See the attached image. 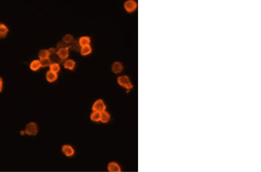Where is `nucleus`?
I'll return each instance as SVG.
<instances>
[{
    "instance_id": "f257e3e1",
    "label": "nucleus",
    "mask_w": 261,
    "mask_h": 172,
    "mask_svg": "<svg viewBox=\"0 0 261 172\" xmlns=\"http://www.w3.org/2000/svg\"><path fill=\"white\" fill-rule=\"evenodd\" d=\"M38 126L37 124L34 122H31L28 123L26 126L24 131V133L28 136H35L38 133Z\"/></svg>"
},
{
    "instance_id": "f03ea898",
    "label": "nucleus",
    "mask_w": 261,
    "mask_h": 172,
    "mask_svg": "<svg viewBox=\"0 0 261 172\" xmlns=\"http://www.w3.org/2000/svg\"><path fill=\"white\" fill-rule=\"evenodd\" d=\"M117 82L119 85L125 88L128 90H130L133 88V85L130 82V80L127 75L120 76L117 79Z\"/></svg>"
},
{
    "instance_id": "7ed1b4c3",
    "label": "nucleus",
    "mask_w": 261,
    "mask_h": 172,
    "mask_svg": "<svg viewBox=\"0 0 261 172\" xmlns=\"http://www.w3.org/2000/svg\"><path fill=\"white\" fill-rule=\"evenodd\" d=\"M93 111H97L102 113L106 110V105L104 102L101 99L97 100L92 106Z\"/></svg>"
},
{
    "instance_id": "20e7f679",
    "label": "nucleus",
    "mask_w": 261,
    "mask_h": 172,
    "mask_svg": "<svg viewBox=\"0 0 261 172\" xmlns=\"http://www.w3.org/2000/svg\"><path fill=\"white\" fill-rule=\"evenodd\" d=\"M62 152L67 157L73 156L75 154L74 148L69 144H64L62 147Z\"/></svg>"
},
{
    "instance_id": "39448f33",
    "label": "nucleus",
    "mask_w": 261,
    "mask_h": 172,
    "mask_svg": "<svg viewBox=\"0 0 261 172\" xmlns=\"http://www.w3.org/2000/svg\"><path fill=\"white\" fill-rule=\"evenodd\" d=\"M137 3L134 0H129L124 3L125 10L128 12L135 11L137 8Z\"/></svg>"
},
{
    "instance_id": "423d86ee",
    "label": "nucleus",
    "mask_w": 261,
    "mask_h": 172,
    "mask_svg": "<svg viewBox=\"0 0 261 172\" xmlns=\"http://www.w3.org/2000/svg\"><path fill=\"white\" fill-rule=\"evenodd\" d=\"M107 169L108 172H120L121 171V167L119 164L115 161L109 162L108 163Z\"/></svg>"
},
{
    "instance_id": "0eeeda50",
    "label": "nucleus",
    "mask_w": 261,
    "mask_h": 172,
    "mask_svg": "<svg viewBox=\"0 0 261 172\" xmlns=\"http://www.w3.org/2000/svg\"><path fill=\"white\" fill-rule=\"evenodd\" d=\"M68 49H69L68 48H63V49L57 50V56L62 60L66 59L68 56V53H69Z\"/></svg>"
},
{
    "instance_id": "6e6552de",
    "label": "nucleus",
    "mask_w": 261,
    "mask_h": 172,
    "mask_svg": "<svg viewBox=\"0 0 261 172\" xmlns=\"http://www.w3.org/2000/svg\"><path fill=\"white\" fill-rule=\"evenodd\" d=\"M112 71L115 74H119L123 70V66L122 64L119 62H116L113 64L112 66Z\"/></svg>"
},
{
    "instance_id": "1a4fd4ad",
    "label": "nucleus",
    "mask_w": 261,
    "mask_h": 172,
    "mask_svg": "<svg viewBox=\"0 0 261 172\" xmlns=\"http://www.w3.org/2000/svg\"><path fill=\"white\" fill-rule=\"evenodd\" d=\"M79 42V45H80L81 47L86 46V45H89L90 44L91 39L89 37L83 36V37H80Z\"/></svg>"
},
{
    "instance_id": "9d476101",
    "label": "nucleus",
    "mask_w": 261,
    "mask_h": 172,
    "mask_svg": "<svg viewBox=\"0 0 261 172\" xmlns=\"http://www.w3.org/2000/svg\"><path fill=\"white\" fill-rule=\"evenodd\" d=\"M46 80L48 82H54L55 81H56L57 78V73H55L52 71H49L46 73Z\"/></svg>"
},
{
    "instance_id": "9b49d317",
    "label": "nucleus",
    "mask_w": 261,
    "mask_h": 172,
    "mask_svg": "<svg viewBox=\"0 0 261 172\" xmlns=\"http://www.w3.org/2000/svg\"><path fill=\"white\" fill-rule=\"evenodd\" d=\"M8 28L6 24L0 23V38H4L8 33Z\"/></svg>"
},
{
    "instance_id": "f8f14e48",
    "label": "nucleus",
    "mask_w": 261,
    "mask_h": 172,
    "mask_svg": "<svg viewBox=\"0 0 261 172\" xmlns=\"http://www.w3.org/2000/svg\"><path fill=\"white\" fill-rule=\"evenodd\" d=\"M68 48H71L75 52H79L81 49V46L78 41L74 40L70 44L68 45Z\"/></svg>"
},
{
    "instance_id": "ddd939ff",
    "label": "nucleus",
    "mask_w": 261,
    "mask_h": 172,
    "mask_svg": "<svg viewBox=\"0 0 261 172\" xmlns=\"http://www.w3.org/2000/svg\"><path fill=\"white\" fill-rule=\"evenodd\" d=\"M91 52H92V48H91V46H90V45L81 47L80 52H81V54L83 56L88 55L90 54Z\"/></svg>"
},
{
    "instance_id": "4468645a",
    "label": "nucleus",
    "mask_w": 261,
    "mask_h": 172,
    "mask_svg": "<svg viewBox=\"0 0 261 172\" xmlns=\"http://www.w3.org/2000/svg\"><path fill=\"white\" fill-rule=\"evenodd\" d=\"M75 66V62H74L73 60L72 59H69L66 60L64 63V67L66 69L72 70L74 69Z\"/></svg>"
},
{
    "instance_id": "2eb2a0df",
    "label": "nucleus",
    "mask_w": 261,
    "mask_h": 172,
    "mask_svg": "<svg viewBox=\"0 0 261 172\" xmlns=\"http://www.w3.org/2000/svg\"><path fill=\"white\" fill-rule=\"evenodd\" d=\"M101 113L97 112V111H93L90 115L91 120L94 122L101 121Z\"/></svg>"
},
{
    "instance_id": "dca6fc26",
    "label": "nucleus",
    "mask_w": 261,
    "mask_h": 172,
    "mask_svg": "<svg viewBox=\"0 0 261 172\" xmlns=\"http://www.w3.org/2000/svg\"><path fill=\"white\" fill-rule=\"evenodd\" d=\"M110 120V114L105 111L101 113V121L103 123H108V122Z\"/></svg>"
},
{
    "instance_id": "f3484780",
    "label": "nucleus",
    "mask_w": 261,
    "mask_h": 172,
    "mask_svg": "<svg viewBox=\"0 0 261 172\" xmlns=\"http://www.w3.org/2000/svg\"><path fill=\"white\" fill-rule=\"evenodd\" d=\"M30 69L33 71H37L41 67L40 60H34L31 63H30Z\"/></svg>"
},
{
    "instance_id": "a211bd4d",
    "label": "nucleus",
    "mask_w": 261,
    "mask_h": 172,
    "mask_svg": "<svg viewBox=\"0 0 261 172\" xmlns=\"http://www.w3.org/2000/svg\"><path fill=\"white\" fill-rule=\"evenodd\" d=\"M50 71L55 73H57L61 70L60 64L59 63H52L50 66Z\"/></svg>"
},
{
    "instance_id": "6ab92c4d",
    "label": "nucleus",
    "mask_w": 261,
    "mask_h": 172,
    "mask_svg": "<svg viewBox=\"0 0 261 172\" xmlns=\"http://www.w3.org/2000/svg\"><path fill=\"white\" fill-rule=\"evenodd\" d=\"M40 62L41 67H46L47 66H50V64L52 63L50 57H48L46 59H40Z\"/></svg>"
},
{
    "instance_id": "aec40b11",
    "label": "nucleus",
    "mask_w": 261,
    "mask_h": 172,
    "mask_svg": "<svg viewBox=\"0 0 261 172\" xmlns=\"http://www.w3.org/2000/svg\"><path fill=\"white\" fill-rule=\"evenodd\" d=\"M62 41L64 42H65L66 44L69 45L74 41V39H73V37L72 35L68 34L65 35L63 37Z\"/></svg>"
},
{
    "instance_id": "412c9836",
    "label": "nucleus",
    "mask_w": 261,
    "mask_h": 172,
    "mask_svg": "<svg viewBox=\"0 0 261 172\" xmlns=\"http://www.w3.org/2000/svg\"><path fill=\"white\" fill-rule=\"evenodd\" d=\"M49 52L47 49H41L39 53V57L40 59H43L49 57Z\"/></svg>"
},
{
    "instance_id": "4be33fe9",
    "label": "nucleus",
    "mask_w": 261,
    "mask_h": 172,
    "mask_svg": "<svg viewBox=\"0 0 261 172\" xmlns=\"http://www.w3.org/2000/svg\"><path fill=\"white\" fill-rule=\"evenodd\" d=\"M57 48L59 49H63V48H68V45L66 44L65 42H64L63 41H59L57 44Z\"/></svg>"
},
{
    "instance_id": "5701e85b",
    "label": "nucleus",
    "mask_w": 261,
    "mask_h": 172,
    "mask_svg": "<svg viewBox=\"0 0 261 172\" xmlns=\"http://www.w3.org/2000/svg\"><path fill=\"white\" fill-rule=\"evenodd\" d=\"M48 51L49 52L50 56L55 55H57V48H51L49 49H48Z\"/></svg>"
},
{
    "instance_id": "b1692460",
    "label": "nucleus",
    "mask_w": 261,
    "mask_h": 172,
    "mask_svg": "<svg viewBox=\"0 0 261 172\" xmlns=\"http://www.w3.org/2000/svg\"><path fill=\"white\" fill-rule=\"evenodd\" d=\"M2 86H3V81H2V79L0 78V92H1L2 90Z\"/></svg>"
},
{
    "instance_id": "393cba45",
    "label": "nucleus",
    "mask_w": 261,
    "mask_h": 172,
    "mask_svg": "<svg viewBox=\"0 0 261 172\" xmlns=\"http://www.w3.org/2000/svg\"></svg>"
}]
</instances>
